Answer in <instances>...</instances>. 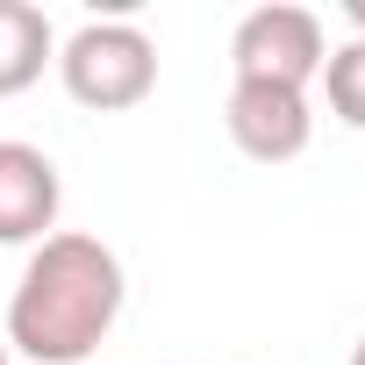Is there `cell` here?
<instances>
[{"label":"cell","mask_w":365,"mask_h":365,"mask_svg":"<svg viewBox=\"0 0 365 365\" xmlns=\"http://www.w3.org/2000/svg\"><path fill=\"white\" fill-rule=\"evenodd\" d=\"M58 65V29L29 0H0V101L29 93L43 72Z\"/></svg>","instance_id":"obj_6"},{"label":"cell","mask_w":365,"mask_h":365,"mask_svg":"<svg viewBox=\"0 0 365 365\" xmlns=\"http://www.w3.org/2000/svg\"><path fill=\"white\" fill-rule=\"evenodd\" d=\"M129 279L122 258L86 237V230H58L29 251L15 301H8V351L36 358V365H86L108 329L122 322Z\"/></svg>","instance_id":"obj_1"},{"label":"cell","mask_w":365,"mask_h":365,"mask_svg":"<svg viewBox=\"0 0 365 365\" xmlns=\"http://www.w3.org/2000/svg\"><path fill=\"white\" fill-rule=\"evenodd\" d=\"M344 22H351V36H365V0H344Z\"/></svg>","instance_id":"obj_8"},{"label":"cell","mask_w":365,"mask_h":365,"mask_svg":"<svg viewBox=\"0 0 365 365\" xmlns=\"http://www.w3.org/2000/svg\"><path fill=\"white\" fill-rule=\"evenodd\" d=\"M322 58H329V36H322V15L315 8H251L237 29H230V72L244 86H315L322 79Z\"/></svg>","instance_id":"obj_3"},{"label":"cell","mask_w":365,"mask_h":365,"mask_svg":"<svg viewBox=\"0 0 365 365\" xmlns=\"http://www.w3.org/2000/svg\"><path fill=\"white\" fill-rule=\"evenodd\" d=\"M222 129L230 143L251 158V165H287L308 150L315 136V101L301 86H230V108H222Z\"/></svg>","instance_id":"obj_4"},{"label":"cell","mask_w":365,"mask_h":365,"mask_svg":"<svg viewBox=\"0 0 365 365\" xmlns=\"http://www.w3.org/2000/svg\"><path fill=\"white\" fill-rule=\"evenodd\" d=\"M351 365H365V336H358V344H351Z\"/></svg>","instance_id":"obj_9"},{"label":"cell","mask_w":365,"mask_h":365,"mask_svg":"<svg viewBox=\"0 0 365 365\" xmlns=\"http://www.w3.org/2000/svg\"><path fill=\"white\" fill-rule=\"evenodd\" d=\"M322 101H329V115L344 122V129H365V36H351V43H336L329 58H322Z\"/></svg>","instance_id":"obj_7"},{"label":"cell","mask_w":365,"mask_h":365,"mask_svg":"<svg viewBox=\"0 0 365 365\" xmlns=\"http://www.w3.org/2000/svg\"><path fill=\"white\" fill-rule=\"evenodd\" d=\"M58 208H65V179L51 165V150L0 136V244H43L58 237Z\"/></svg>","instance_id":"obj_5"},{"label":"cell","mask_w":365,"mask_h":365,"mask_svg":"<svg viewBox=\"0 0 365 365\" xmlns=\"http://www.w3.org/2000/svg\"><path fill=\"white\" fill-rule=\"evenodd\" d=\"M58 79L86 115H129L158 93V43L136 22H79L58 43Z\"/></svg>","instance_id":"obj_2"},{"label":"cell","mask_w":365,"mask_h":365,"mask_svg":"<svg viewBox=\"0 0 365 365\" xmlns=\"http://www.w3.org/2000/svg\"><path fill=\"white\" fill-rule=\"evenodd\" d=\"M0 365H8V336H0Z\"/></svg>","instance_id":"obj_10"}]
</instances>
